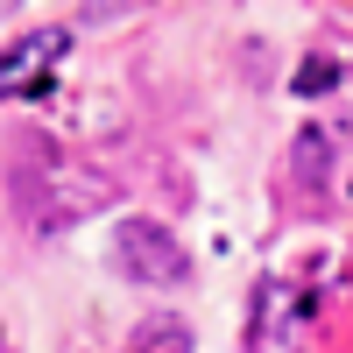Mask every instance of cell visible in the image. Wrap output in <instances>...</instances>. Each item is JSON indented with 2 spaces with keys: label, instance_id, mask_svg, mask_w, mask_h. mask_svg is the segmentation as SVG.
Returning a JSON list of instances; mask_svg holds the SVG:
<instances>
[{
  "label": "cell",
  "instance_id": "2",
  "mask_svg": "<svg viewBox=\"0 0 353 353\" xmlns=\"http://www.w3.org/2000/svg\"><path fill=\"white\" fill-rule=\"evenodd\" d=\"M71 57V36L64 28H36V36H21L0 50V99H21V92H43L50 71Z\"/></svg>",
  "mask_w": 353,
  "mask_h": 353
},
{
  "label": "cell",
  "instance_id": "3",
  "mask_svg": "<svg viewBox=\"0 0 353 353\" xmlns=\"http://www.w3.org/2000/svg\"><path fill=\"white\" fill-rule=\"evenodd\" d=\"M121 353H191V325L184 318H141Z\"/></svg>",
  "mask_w": 353,
  "mask_h": 353
},
{
  "label": "cell",
  "instance_id": "1",
  "mask_svg": "<svg viewBox=\"0 0 353 353\" xmlns=\"http://www.w3.org/2000/svg\"><path fill=\"white\" fill-rule=\"evenodd\" d=\"M113 261H121L134 283H184V276H191L184 248H176L170 226H156V219H128V226H113Z\"/></svg>",
  "mask_w": 353,
  "mask_h": 353
}]
</instances>
